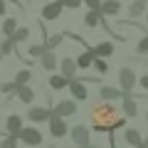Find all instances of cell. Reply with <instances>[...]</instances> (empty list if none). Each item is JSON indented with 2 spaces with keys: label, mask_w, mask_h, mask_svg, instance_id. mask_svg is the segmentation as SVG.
<instances>
[{
  "label": "cell",
  "mask_w": 148,
  "mask_h": 148,
  "mask_svg": "<svg viewBox=\"0 0 148 148\" xmlns=\"http://www.w3.org/2000/svg\"><path fill=\"white\" fill-rule=\"evenodd\" d=\"M89 121L91 128L96 133H109V131H116V128L126 126V116L119 114V109L111 101H99L89 109Z\"/></svg>",
  "instance_id": "6da1fadb"
},
{
  "label": "cell",
  "mask_w": 148,
  "mask_h": 148,
  "mask_svg": "<svg viewBox=\"0 0 148 148\" xmlns=\"http://www.w3.org/2000/svg\"><path fill=\"white\" fill-rule=\"evenodd\" d=\"M17 141H22L25 146L35 148V146H40V143L45 141V136H42V131L37 126H22L20 131H17Z\"/></svg>",
  "instance_id": "7a4b0ae2"
},
{
  "label": "cell",
  "mask_w": 148,
  "mask_h": 148,
  "mask_svg": "<svg viewBox=\"0 0 148 148\" xmlns=\"http://www.w3.org/2000/svg\"><path fill=\"white\" fill-rule=\"evenodd\" d=\"M119 89L121 91H133V86L138 84V74H136V69L133 67H121L119 69Z\"/></svg>",
  "instance_id": "3957f363"
},
{
  "label": "cell",
  "mask_w": 148,
  "mask_h": 148,
  "mask_svg": "<svg viewBox=\"0 0 148 148\" xmlns=\"http://www.w3.org/2000/svg\"><path fill=\"white\" fill-rule=\"evenodd\" d=\"M69 136H72V141L77 143L79 148H86V146L91 143V131H89V126H82V123H77V126L69 128Z\"/></svg>",
  "instance_id": "277c9868"
},
{
  "label": "cell",
  "mask_w": 148,
  "mask_h": 148,
  "mask_svg": "<svg viewBox=\"0 0 148 148\" xmlns=\"http://www.w3.org/2000/svg\"><path fill=\"white\" fill-rule=\"evenodd\" d=\"M67 89L72 91V99H74V101H86V99H89V91H86V82H82L79 77L69 79Z\"/></svg>",
  "instance_id": "5b68a950"
},
{
  "label": "cell",
  "mask_w": 148,
  "mask_h": 148,
  "mask_svg": "<svg viewBox=\"0 0 148 148\" xmlns=\"http://www.w3.org/2000/svg\"><path fill=\"white\" fill-rule=\"evenodd\" d=\"M121 114L126 119L138 116V104H136V96H133L131 91H123L121 94Z\"/></svg>",
  "instance_id": "8992f818"
},
{
  "label": "cell",
  "mask_w": 148,
  "mask_h": 148,
  "mask_svg": "<svg viewBox=\"0 0 148 148\" xmlns=\"http://www.w3.org/2000/svg\"><path fill=\"white\" fill-rule=\"evenodd\" d=\"M49 133H52L54 138H64L69 133V126H67V121H64L62 116H57V114H52V116H49Z\"/></svg>",
  "instance_id": "52a82bcc"
},
{
  "label": "cell",
  "mask_w": 148,
  "mask_h": 148,
  "mask_svg": "<svg viewBox=\"0 0 148 148\" xmlns=\"http://www.w3.org/2000/svg\"><path fill=\"white\" fill-rule=\"evenodd\" d=\"M52 114H57V116H62V119H67V116H74V114H77V101H74V99L57 101V104L52 106Z\"/></svg>",
  "instance_id": "ba28073f"
},
{
  "label": "cell",
  "mask_w": 148,
  "mask_h": 148,
  "mask_svg": "<svg viewBox=\"0 0 148 148\" xmlns=\"http://www.w3.org/2000/svg\"><path fill=\"white\" fill-rule=\"evenodd\" d=\"M49 116H52V109H47V106H32L27 111V121H32V123L49 121Z\"/></svg>",
  "instance_id": "9c48e42d"
},
{
  "label": "cell",
  "mask_w": 148,
  "mask_h": 148,
  "mask_svg": "<svg viewBox=\"0 0 148 148\" xmlns=\"http://www.w3.org/2000/svg\"><path fill=\"white\" fill-rule=\"evenodd\" d=\"M62 0H52V3H47V5L42 8V20H47V22H52V20H57L59 15H62Z\"/></svg>",
  "instance_id": "30bf717a"
},
{
  "label": "cell",
  "mask_w": 148,
  "mask_h": 148,
  "mask_svg": "<svg viewBox=\"0 0 148 148\" xmlns=\"http://www.w3.org/2000/svg\"><path fill=\"white\" fill-rule=\"evenodd\" d=\"M57 67L62 69V77H67V79H74V77H77V72H79V67H77V62H74L72 57H62Z\"/></svg>",
  "instance_id": "8fae6325"
},
{
  "label": "cell",
  "mask_w": 148,
  "mask_h": 148,
  "mask_svg": "<svg viewBox=\"0 0 148 148\" xmlns=\"http://www.w3.org/2000/svg\"><path fill=\"white\" fill-rule=\"evenodd\" d=\"M99 10L104 17H116V15H121V3L119 0H101Z\"/></svg>",
  "instance_id": "7c38bea8"
},
{
  "label": "cell",
  "mask_w": 148,
  "mask_h": 148,
  "mask_svg": "<svg viewBox=\"0 0 148 148\" xmlns=\"http://www.w3.org/2000/svg\"><path fill=\"white\" fill-rule=\"evenodd\" d=\"M40 64H42V69H47V72H54L59 64V57L54 54V49H45L42 54H40Z\"/></svg>",
  "instance_id": "4fadbf2b"
},
{
  "label": "cell",
  "mask_w": 148,
  "mask_h": 148,
  "mask_svg": "<svg viewBox=\"0 0 148 148\" xmlns=\"http://www.w3.org/2000/svg\"><path fill=\"white\" fill-rule=\"evenodd\" d=\"M121 94H123V91L119 89V86H101V89H99V99L101 101H119Z\"/></svg>",
  "instance_id": "5bb4252c"
},
{
  "label": "cell",
  "mask_w": 148,
  "mask_h": 148,
  "mask_svg": "<svg viewBox=\"0 0 148 148\" xmlns=\"http://www.w3.org/2000/svg\"><path fill=\"white\" fill-rule=\"evenodd\" d=\"M116 52V47H114V45L111 42H99V45H94V47H91V54H94V57H111V54Z\"/></svg>",
  "instance_id": "9a60e30c"
},
{
  "label": "cell",
  "mask_w": 148,
  "mask_h": 148,
  "mask_svg": "<svg viewBox=\"0 0 148 148\" xmlns=\"http://www.w3.org/2000/svg\"><path fill=\"white\" fill-rule=\"evenodd\" d=\"M22 128V116H17V114H10V116L5 119V131L10 133V136H17V131Z\"/></svg>",
  "instance_id": "2e32d148"
},
{
  "label": "cell",
  "mask_w": 148,
  "mask_h": 148,
  "mask_svg": "<svg viewBox=\"0 0 148 148\" xmlns=\"http://www.w3.org/2000/svg\"><path fill=\"white\" fill-rule=\"evenodd\" d=\"M15 96L22 101V104H32V99H35V91H32L30 84H22V86H17V89H15Z\"/></svg>",
  "instance_id": "e0dca14e"
},
{
  "label": "cell",
  "mask_w": 148,
  "mask_h": 148,
  "mask_svg": "<svg viewBox=\"0 0 148 148\" xmlns=\"http://www.w3.org/2000/svg\"><path fill=\"white\" fill-rule=\"evenodd\" d=\"M123 141L131 143V146L136 148V146H141L146 138H143V136H141V131H136V128H126V131H123Z\"/></svg>",
  "instance_id": "ac0fdd59"
},
{
  "label": "cell",
  "mask_w": 148,
  "mask_h": 148,
  "mask_svg": "<svg viewBox=\"0 0 148 148\" xmlns=\"http://www.w3.org/2000/svg\"><path fill=\"white\" fill-rule=\"evenodd\" d=\"M101 20H104V15H101L99 8H96V10H89V12L84 15V25H86V27H99Z\"/></svg>",
  "instance_id": "d6986e66"
},
{
  "label": "cell",
  "mask_w": 148,
  "mask_h": 148,
  "mask_svg": "<svg viewBox=\"0 0 148 148\" xmlns=\"http://www.w3.org/2000/svg\"><path fill=\"white\" fill-rule=\"evenodd\" d=\"M146 10H148V0H133L131 8H128V15L131 17H141V15H146Z\"/></svg>",
  "instance_id": "ffe728a7"
},
{
  "label": "cell",
  "mask_w": 148,
  "mask_h": 148,
  "mask_svg": "<svg viewBox=\"0 0 148 148\" xmlns=\"http://www.w3.org/2000/svg\"><path fill=\"white\" fill-rule=\"evenodd\" d=\"M62 42H64V32H57V35H47L42 45H45V49H57Z\"/></svg>",
  "instance_id": "44dd1931"
},
{
  "label": "cell",
  "mask_w": 148,
  "mask_h": 148,
  "mask_svg": "<svg viewBox=\"0 0 148 148\" xmlns=\"http://www.w3.org/2000/svg\"><path fill=\"white\" fill-rule=\"evenodd\" d=\"M74 62H77V67H79V69H89V67H91V62H94V54H91V47H89V49H84V52H82L77 59H74Z\"/></svg>",
  "instance_id": "7402d4cb"
},
{
  "label": "cell",
  "mask_w": 148,
  "mask_h": 148,
  "mask_svg": "<svg viewBox=\"0 0 148 148\" xmlns=\"http://www.w3.org/2000/svg\"><path fill=\"white\" fill-rule=\"evenodd\" d=\"M67 84H69V79L62 77V74H52V77H49V89H54V91L67 89Z\"/></svg>",
  "instance_id": "603a6c76"
},
{
  "label": "cell",
  "mask_w": 148,
  "mask_h": 148,
  "mask_svg": "<svg viewBox=\"0 0 148 148\" xmlns=\"http://www.w3.org/2000/svg\"><path fill=\"white\" fill-rule=\"evenodd\" d=\"M17 30V17H3V37H10Z\"/></svg>",
  "instance_id": "cb8c5ba5"
},
{
  "label": "cell",
  "mask_w": 148,
  "mask_h": 148,
  "mask_svg": "<svg viewBox=\"0 0 148 148\" xmlns=\"http://www.w3.org/2000/svg\"><path fill=\"white\" fill-rule=\"evenodd\" d=\"M27 37H30V30H27V27H20V25H17V30L10 35V40H12L15 45H20V42H25Z\"/></svg>",
  "instance_id": "d4e9b609"
},
{
  "label": "cell",
  "mask_w": 148,
  "mask_h": 148,
  "mask_svg": "<svg viewBox=\"0 0 148 148\" xmlns=\"http://www.w3.org/2000/svg\"><path fill=\"white\" fill-rule=\"evenodd\" d=\"M30 79H32V72H30V69H20V72L15 74V79H12V82H15L17 86H22V84H30Z\"/></svg>",
  "instance_id": "484cf974"
},
{
  "label": "cell",
  "mask_w": 148,
  "mask_h": 148,
  "mask_svg": "<svg viewBox=\"0 0 148 148\" xmlns=\"http://www.w3.org/2000/svg\"><path fill=\"white\" fill-rule=\"evenodd\" d=\"M15 47H17V45L12 42L10 37H3V42H0V54H3V57H5V54L15 52Z\"/></svg>",
  "instance_id": "4316f807"
},
{
  "label": "cell",
  "mask_w": 148,
  "mask_h": 148,
  "mask_svg": "<svg viewBox=\"0 0 148 148\" xmlns=\"http://www.w3.org/2000/svg\"><path fill=\"white\" fill-rule=\"evenodd\" d=\"M91 67H94V69H96L99 74H106V72H109V62H106L104 57H94V62H91Z\"/></svg>",
  "instance_id": "83f0119b"
},
{
  "label": "cell",
  "mask_w": 148,
  "mask_h": 148,
  "mask_svg": "<svg viewBox=\"0 0 148 148\" xmlns=\"http://www.w3.org/2000/svg\"><path fill=\"white\" fill-rule=\"evenodd\" d=\"M15 89H17V84H15V82H3V84H0V94H5V96L15 94Z\"/></svg>",
  "instance_id": "f1b7e54d"
},
{
  "label": "cell",
  "mask_w": 148,
  "mask_h": 148,
  "mask_svg": "<svg viewBox=\"0 0 148 148\" xmlns=\"http://www.w3.org/2000/svg\"><path fill=\"white\" fill-rule=\"evenodd\" d=\"M42 52H45V45H30V47H27V54H30L32 59H40Z\"/></svg>",
  "instance_id": "f546056e"
},
{
  "label": "cell",
  "mask_w": 148,
  "mask_h": 148,
  "mask_svg": "<svg viewBox=\"0 0 148 148\" xmlns=\"http://www.w3.org/2000/svg\"><path fill=\"white\" fill-rule=\"evenodd\" d=\"M0 148H17V136H10V133H8V136L0 141Z\"/></svg>",
  "instance_id": "4dcf8cb0"
},
{
  "label": "cell",
  "mask_w": 148,
  "mask_h": 148,
  "mask_svg": "<svg viewBox=\"0 0 148 148\" xmlns=\"http://www.w3.org/2000/svg\"><path fill=\"white\" fill-rule=\"evenodd\" d=\"M136 52H138V54H148V32L141 37V40H138V45H136Z\"/></svg>",
  "instance_id": "1f68e13d"
},
{
  "label": "cell",
  "mask_w": 148,
  "mask_h": 148,
  "mask_svg": "<svg viewBox=\"0 0 148 148\" xmlns=\"http://www.w3.org/2000/svg\"><path fill=\"white\" fill-rule=\"evenodd\" d=\"M79 5H82V0H62V8H67V10H77Z\"/></svg>",
  "instance_id": "d6a6232c"
},
{
  "label": "cell",
  "mask_w": 148,
  "mask_h": 148,
  "mask_svg": "<svg viewBox=\"0 0 148 148\" xmlns=\"http://www.w3.org/2000/svg\"><path fill=\"white\" fill-rule=\"evenodd\" d=\"M82 3H84V5L89 8V10H96V8L101 5V0H82Z\"/></svg>",
  "instance_id": "836d02e7"
},
{
  "label": "cell",
  "mask_w": 148,
  "mask_h": 148,
  "mask_svg": "<svg viewBox=\"0 0 148 148\" xmlns=\"http://www.w3.org/2000/svg\"><path fill=\"white\" fill-rule=\"evenodd\" d=\"M8 0H0V17H5V12H8V5H5Z\"/></svg>",
  "instance_id": "e575fe53"
},
{
  "label": "cell",
  "mask_w": 148,
  "mask_h": 148,
  "mask_svg": "<svg viewBox=\"0 0 148 148\" xmlns=\"http://www.w3.org/2000/svg\"><path fill=\"white\" fill-rule=\"evenodd\" d=\"M141 86H143V89H148V74H143V77H141Z\"/></svg>",
  "instance_id": "d590c367"
},
{
  "label": "cell",
  "mask_w": 148,
  "mask_h": 148,
  "mask_svg": "<svg viewBox=\"0 0 148 148\" xmlns=\"http://www.w3.org/2000/svg\"><path fill=\"white\" fill-rule=\"evenodd\" d=\"M146 146H148V138H146V141L141 143V146H136V148H146Z\"/></svg>",
  "instance_id": "8d00e7d4"
},
{
  "label": "cell",
  "mask_w": 148,
  "mask_h": 148,
  "mask_svg": "<svg viewBox=\"0 0 148 148\" xmlns=\"http://www.w3.org/2000/svg\"><path fill=\"white\" fill-rule=\"evenodd\" d=\"M86 148H101V146H91V143H89V146H86Z\"/></svg>",
  "instance_id": "74e56055"
},
{
  "label": "cell",
  "mask_w": 148,
  "mask_h": 148,
  "mask_svg": "<svg viewBox=\"0 0 148 148\" xmlns=\"http://www.w3.org/2000/svg\"><path fill=\"white\" fill-rule=\"evenodd\" d=\"M146 22H148V12H146Z\"/></svg>",
  "instance_id": "f35d334b"
},
{
  "label": "cell",
  "mask_w": 148,
  "mask_h": 148,
  "mask_svg": "<svg viewBox=\"0 0 148 148\" xmlns=\"http://www.w3.org/2000/svg\"><path fill=\"white\" fill-rule=\"evenodd\" d=\"M0 62H3V54H0Z\"/></svg>",
  "instance_id": "ab89813d"
},
{
  "label": "cell",
  "mask_w": 148,
  "mask_h": 148,
  "mask_svg": "<svg viewBox=\"0 0 148 148\" xmlns=\"http://www.w3.org/2000/svg\"><path fill=\"white\" fill-rule=\"evenodd\" d=\"M146 148H148V146H146Z\"/></svg>",
  "instance_id": "60d3db41"
}]
</instances>
